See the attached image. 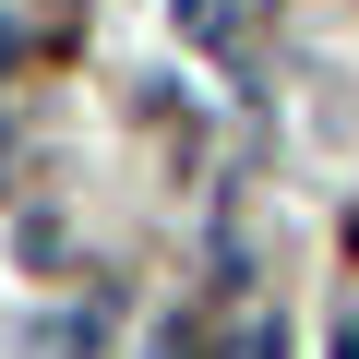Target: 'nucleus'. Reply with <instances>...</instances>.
<instances>
[{
    "label": "nucleus",
    "mask_w": 359,
    "mask_h": 359,
    "mask_svg": "<svg viewBox=\"0 0 359 359\" xmlns=\"http://www.w3.org/2000/svg\"><path fill=\"white\" fill-rule=\"evenodd\" d=\"M335 359H359V335H347V347H335Z\"/></svg>",
    "instance_id": "1"
}]
</instances>
